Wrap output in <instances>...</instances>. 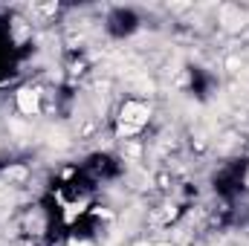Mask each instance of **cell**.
I'll return each instance as SVG.
<instances>
[{
  "label": "cell",
  "instance_id": "obj_4",
  "mask_svg": "<svg viewBox=\"0 0 249 246\" xmlns=\"http://www.w3.org/2000/svg\"><path fill=\"white\" fill-rule=\"evenodd\" d=\"M70 246H93V244H84V241H72Z\"/></svg>",
  "mask_w": 249,
  "mask_h": 246
},
{
  "label": "cell",
  "instance_id": "obj_1",
  "mask_svg": "<svg viewBox=\"0 0 249 246\" xmlns=\"http://www.w3.org/2000/svg\"><path fill=\"white\" fill-rule=\"evenodd\" d=\"M148 122V107L139 102H127L122 110V133H133Z\"/></svg>",
  "mask_w": 249,
  "mask_h": 246
},
{
  "label": "cell",
  "instance_id": "obj_5",
  "mask_svg": "<svg viewBox=\"0 0 249 246\" xmlns=\"http://www.w3.org/2000/svg\"><path fill=\"white\" fill-rule=\"evenodd\" d=\"M136 246H148V244H136Z\"/></svg>",
  "mask_w": 249,
  "mask_h": 246
},
{
  "label": "cell",
  "instance_id": "obj_2",
  "mask_svg": "<svg viewBox=\"0 0 249 246\" xmlns=\"http://www.w3.org/2000/svg\"><path fill=\"white\" fill-rule=\"evenodd\" d=\"M18 107H20V113H26V116L38 113V93H35V90H20V93H18Z\"/></svg>",
  "mask_w": 249,
  "mask_h": 246
},
{
  "label": "cell",
  "instance_id": "obj_6",
  "mask_svg": "<svg viewBox=\"0 0 249 246\" xmlns=\"http://www.w3.org/2000/svg\"><path fill=\"white\" fill-rule=\"evenodd\" d=\"M160 246H168V244H160Z\"/></svg>",
  "mask_w": 249,
  "mask_h": 246
},
{
  "label": "cell",
  "instance_id": "obj_3",
  "mask_svg": "<svg viewBox=\"0 0 249 246\" xmlns=\"http://www.w3.org/2000/svg\"><path fill=\"white\" fill-rule=\"evenodd\" d=\"M226 67H229V70H238V67H241V61H238V58H229V61H226Z\"/></svg>",
  "mask_w": 249,
  "mask_h": 246
}]
</instances>
